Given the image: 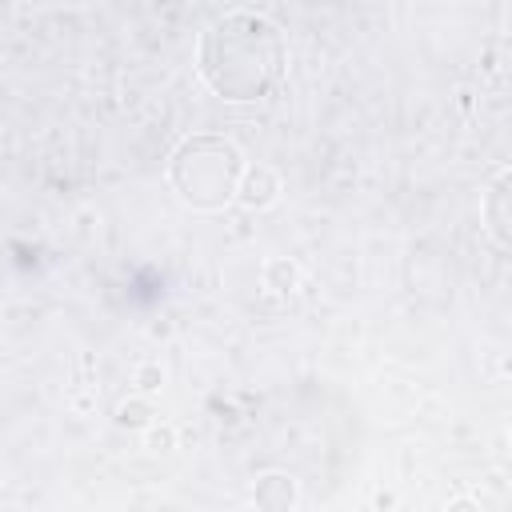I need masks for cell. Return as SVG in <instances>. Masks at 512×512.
Listing matches in <instances>:
<instances>
[{
	"label": "cell",
	"mask_w": 512,
	"mask_h": 512,
	"mask_svg": "<svg viewBox=\"0 0 512 512\" xmlns=\"http://www.w3.org/2000/svg\"><path fill=\"white\" fill-rule=\"evenodd\" d=\"M284 60H288V48H284L280 28L256 8L220 12L204 28L200 48H196L204 84L232 104L264 100L280 84Z\"/></svg>",
	"instance_id": "1"
},
{
	"label": "cell",
	"mask_w": 512,
	"mask_h": 512,
	"mask_svg": "<svg viewBox=\"0 0 512 512\" xmlns=\"http://www.w3.org/2000/svg\"><path fill=\"white\" fill-rule=\"evenodd\" d=\"M244 168L248 164H244V152L236 148V140H228L220 132H192L168 156V184L188 208L216 212L236 200Z\"/></svg>",
	"instance_id": "2"
},
{
	"label": "cell",
	"mask_w": 512,
	"mask_h": 512,
	"mask_svg": "<svg viewBox=\"0 0 512 512\" xmlns=\"http://www.w3.org/2000/svg\"><path fill=\"white\" fill-rule=\"evenodd\" d=\"M512 172H508V164H500L496 172H492V180H488V188H484V200H480V216H484V228H488V236L496 240V248L504 252L508 248V240H512Z\"/></svg>",
	"instance_id": "3"
},
{
	"label": "cell",
	"mask_w": 512,
	"mask_h": 512,
	"mask_svg": "<svg viewBox=\"0 0 512 512\" xmlns=\"http://www.w3.org/2000/svg\"><path fill=\"white\" fill-rule=\"evenodd\" d=\"M256 512H292L296 508V480L288 472H264L252 484Z\"/></svg>",
	"instance_id": "4"
},
{
	"label": "cell",
	"mask_w": 512,
	"mask_h": 512,
	"mask_svg": "<svg viewBox=\"0 0 512 512\" xmlns=\"http://www.w3.org/2000/svg\"><path fill=\"white\" fill-rule=\"evenodd\" d=\"M276 192H280L276 168H268V164H248L244 176H240L236 200H240L244 208H268V204L276 200Z\"/></svg>",
	"instance_id": "5"
},
{
	"label": "cell",
	"mask_w": 512,
	"mask_h": 512,
	"mask_svg": "<svg viewBox=\"0 0 512 512\" xmlns=\"http://www.w3.org/2000/svg\"><path fill=\"white\" fill-rule=\"evenodd\" d=\"M264 284L272 288V292H280V296H288L296 284H300V268L292 264V260H284V256H276V260H268L264 264Z\"/></svg>",
	"instance_id": "6"
},
{
	"label": "cell",
	"mask_w": 512,
	"mask_h": 512,
	"mask_svg": "<svg viewBox=\"0 0 512 512\" xmlns=\"http://www.w3.org/2000/svg\"><path fill=\"white\" fill-rule=\"evenodd\" d=\"M116 420H120L124 428H148V424H152V404H148V400H128V404H120Z\"/></svg>",
	"instance_id": "7"
},
{
	"label": "cell",
	"mask_w": 512,
	"mask_h": 512,
	"mask_svg": "<svg viewBox=\"0 0 512 512\" xmlns=\"http://www.w3.org/2000/svg\"><path fill=\"white\" fill-rule=\"evenodd\" d=\"M160 380H164V372H160V364H144V368L136 372V384H140L144 392H152V388H160Z\"/></svg>",
	"instance_id": "8"
},
{
	"label": "cell",
	"mask_w": 512,
	"mask_h": 512,
	"mask_svg": "<svg viewBox=\"0 0 512 512\" xmlns=\"http://www.w3.org/2000/svg\"><path fill=\"white\" fill-rule=\"evenodd\" d=\"M444 512H484V508H480V500H472V496H456Z\"/></svg>",
	"instance_id": "9"
},
{
	"label": "cell",
	"mask_w": 512,
	"mask_h": 512,
	"mask_svg": "<svg viewBox=\"0 0 512 512\" xmlns=\"http://www.w3.org/2000/svg\"><path fill=\"white\" fill-rule=\"evenodd\" d=\"M160 444H172V432L164 428V432H152V448H160Z\"/></svg>",
	"instance_id": "10"
}]
</instances>
